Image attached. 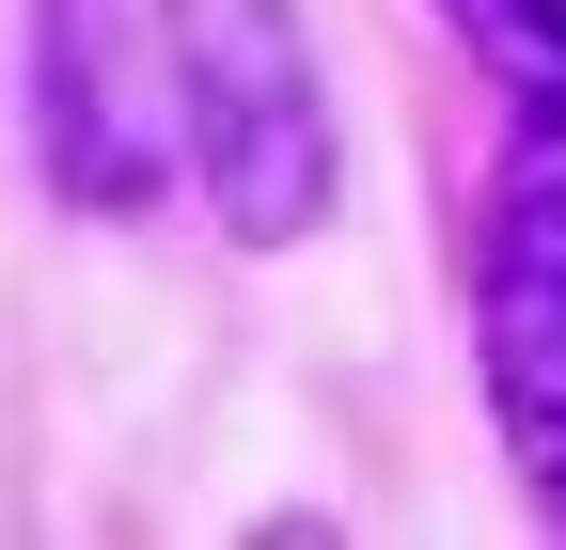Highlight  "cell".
<instances>
[{
  "mask_svg": "<svg viewBox=\"0 0 566 550\" xmlns=\"http://www.w3.org/2000/svg\"><path fill=\"white\" fill-rule=\"evenodd\" d=\"M174 126H189L205 221L237 252H300L346 204V126H331L300 0H174Z\"/></svg>",
  "mask_w": 566,
  "mask_h": 550,
  "instance_id": "6da1fadb",
  "label": "cell"
},
{
  "mask_svg": "<svg viewBox=\"0 0 566 550\" xmlns=\"http://www.w3.org/2000/svg\"><path fill=\"white\" fill-rule=\"evenodd\" d=\"M32 142L80 221H158V189L189 173L174 0H32Z\"/></svg>",
  "mask_w": 566,
  "mask_h": 550,
  "instance_id": "3957f363",
  "label": "cell"
},
{
  "mask_svg": "<svg viewBox=\"0 0 566 550\" xmlns=\"http://www.w3.org/2000/svg\"><path fill=\"white\" fill-rule=\"evenodd\" d=\"M472 378L535 519H566V80H520V126L472 204Z\"/></svg>",
  "mask_w": 566,
  "mask_h": 550,
  "instance_id": "7a4b0ae2",
  "label": "cell"
},
{
  "mask_svg": "<svg viewBox=\"0 0 566 550\" xmlns=\"http://www.w3.org/2000/svg\"><path fill=\"white\" fill-rule=\"evenodd\" d=\"M441 17L504 63V80H566V0H441Z\"/></svg>",
  "mask_w": 566,
  "mask_h": 550,
  "instance_id": "277c9868",
  "label": "cell"
}]
</instances>
